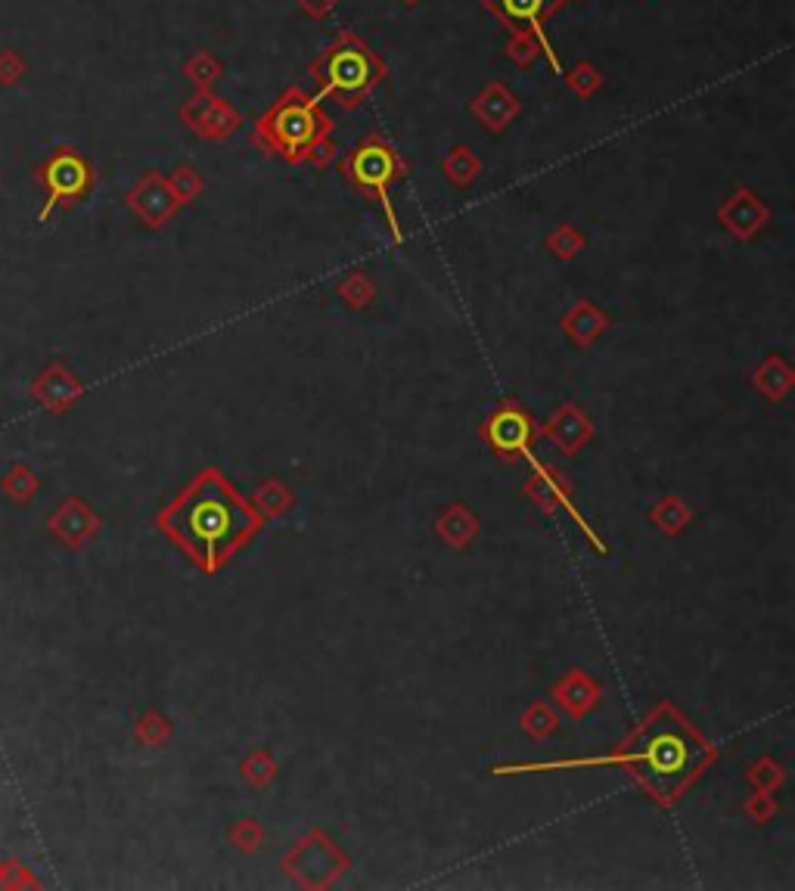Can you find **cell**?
<instances>
[{"instance_id": "cell-6", "label": "cell", "mask_w": 795, "mask_h": 891, "mask_svg": "<svg viewBox=\"0 0 795 891\" xmlns=\"http://www.w3.org/2000/svg\"><path fill=\"white\" fill-rule=\"evenodd\" d=\"M494 441L503 444L506 451L525 444V420H522L520 413H503L501 420L494 422Z\"/></svg>"}, {"instance_id": "cell-1", "label": "cell", "mask_w": 795, "mask_h": 891, "mask_svg": "<svg viewBox=\"0 0 795 891\" xmlns=\"http://www.w3.org/2000/svg\"><path fill=\"white\" fill-rule=\"evenodd\" d=\"M165 525L193 556L215 566L255 532L259 518L224 479L211 472L184 494V501L168 513Z\"/></svg>"}, {"instance_id": "cell-7", "label": "cell", "mask_w": 795, "mask_h": 891, "mask_svg": "<svg viewBox=\"0 0 795 891\" xmlns=\"http://www.w3.org/2000/svg\"><path fill=\"white\" fill-rule=\"evenodd\" d=\"M503 10H506V17L513 19H532L541 10V3L544 0H501Z\"/></svg>"}, {"instance_id": "cell-3", "label": "cell", "mask_w": 795, "mask_h": 891, "mask_svg": "<svg viewBox=\"0 0 795 891\" xmlns=\"http://www.w3.org/2000/svg\"><path fill=\"white\" fill-rule=\"evenodd\" d=\"M370 82V60L357 50H342L329 60V84L339 91H357Z\"/></svg>"}, {"instance_id": "cell-5", "label": "cell", "mask_w": 795, "mask_h": 891, "mask_svg": "<svg viewBox=\"0 0 795 891\" xmlns=\"http://www.w3.org/2000/svg\"><path fill=\"white\" fill-rule=\"evenodd\" d=\"M274 125L276 137L290 146V149L305 146L311 140V134H314V118H311V113L305 106H286L283 113L276 115Z\"/></svg>"}, {"instance_id": "cell-4", "label": "cell", "mask_w": 795, "mask_h": 891, "mask_svg": "<svg viewBox=\"0 0 795 891\" xmlns=\"http://www.w3.org/2000/svg\"><path fill=\"white\" fill-rule=\"evenodd\" d=\"M352 168H355V178L360 184L383 187L391 178V171H395V159H391L389 149H383V146H364L355 156Z\"/></svg>"}, {"instance_id": "cell-2", "label": "cell", "mask_w": 795, "mask_h": 891, "mask_svg": "<svg viewBox=\"0 0 795 891\" xmlns=\"http://www.w3.org/2000/svg\"><path fill=\"white\" fill-rule=\"evenodd\" d=\"M705 758L709 752L702 746V740L668 709L649 717L628 752L634 771L647 783L649 793L662 801L681 793L683 786L697 777Z\"/></svg>"}]
</instances>
